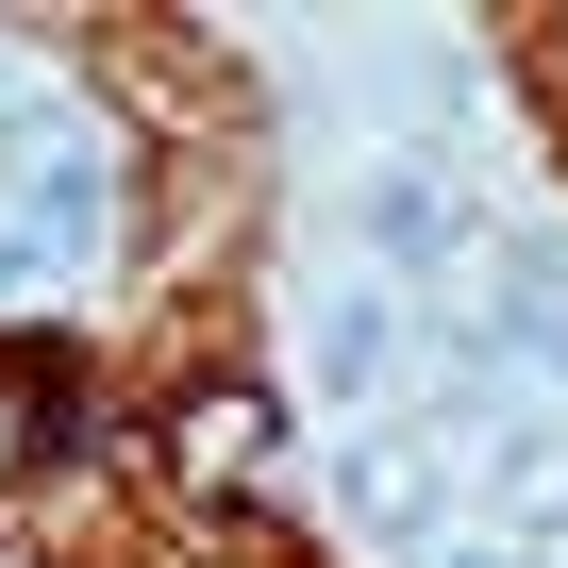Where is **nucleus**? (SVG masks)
Returning <instances> with one entry per match:
<instances>
[{
    "instance_id": "1",
    "label": "nucleus",
    "mask_w": 568,
    "mask_h": 568,
    "mask_svg": "<svg viewBox=\"0 0 568 568\" xmlns=\"http://www.w3.org/2000/svg\"><path fill=\"white\" fill-rule=\"evenodd\" d=\"M0 184H18L34 251H84V234H101V201H118V168H101V134H84L68 101H18V118H0Z\"/></svg>"
},
{
    "instance_id": "2",
    "label": "nucleus",
    "mask_w": 568,
    "mask_h": 568,
    "mask_svg": "<svg viewBox=\"0 0 568 568\" xmlns=\"http://www.w3.org/2000/svg\"><path fill=\"white\" fill-rule=\"evenodd\" d=\"M485 535L501 551L568 535V418H485Z\"/></svg>"
},
{
    "instance_id": "3",
    "label": "nucleus",
    "mask_w": 568,
    "mask_h": 568,
    "mask_svg": "<svg viewBox=\"0 0 568 568\" xmlns=\"http://www.w3.org/2000/svg\"><path fill=\"white\" fill-rule=\"evenodd\" d=\"M335 501H352V535H385V551H435V535H452V468H435V435H368Z\"/></svg>"
},
{
    "instance_id": "4",
    "label": "nucleus",
    "mask_w": 568,
    "mask_h": 568,
    "mask_svg": "<svg viewBox=\"0 0 568 568\" xmlns=\"http://www.w3.org/2000/svg\"><path fill=\"white\" fill-rule=\"evenodd\" d=\"M352 217H368V251H402V267H452V251H468V201H452L435 168H385Z\"/></svg>"
},
{
    "instance_id": "5",
    "label": "nucleus",
    "mask_w": 568,
    "mask_h": 568,
    "mask_svg": "<svg viewBox=\"0 0 568 568\" xmlns=\"http://www.w3.org/2000/svg\"><path fill=\"white\" fill-rule=\"evenodd\" d=\"M402 368V318H385V284H335V302H318V385L335 402H368Z\"/></svg>"
},
{
    "instance_id": "6",
    "label": "nucleus",
    "mask_w": 568,
    "mask_h": 568,
    "mask_svg": "<svg viewBox=\"0 0 568 568\" xmlns=\"http://www.w3.org/2000/svg\"><path fill=\"white\" fill-rule=\"evenodd\" d=\"M184 452H201V485H251V468H267V402L201 385V402H184Z\"/></svg>"
},
{
    "instance_id": "7",
    "label": "nucleus",
    "mask_w": 568,
    "mask_h": 568,
    "mask_svg": "<svg viewBox=\"0 0 568 568\" xmlns=\"http://www.w3.org/2000/svg\"><path fill=\"white\" fill-rule=\"evenodd\" d=\"M501 318H518V335H535V368L568 385V284H518V302H501Z\"/></svg>"
},
{
    "instance_id": "8",
    "label": "nucleus",
    "mask_w": 568,
    "mask_h": 568,
    "mask_svg": "<svg viewBox=\"0 0 568 568\" xmlns=\"http://www.w3.org/2000/svg\"><path fill=\"white\" fill-rule=\"evenodd\" d=\"M435 568H535V551H501V535H468V551H435Z\"/></svg>"
}]
</instances>
